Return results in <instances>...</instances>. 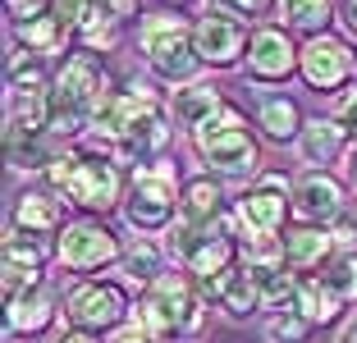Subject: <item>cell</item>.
<instances>
[{
	"mask_svg": "<svg viewBox=\"0 0 357 343\" xmlns=\"http://www.w3.org/2000/svg\"><path fill=\"white\" fill-rule=\"evenodd\" d=\"M110 78H105L96 55H69L60 64L51 83V133L55 137H74L78 128H92L96 110L110 101Z\"/></svg>",
	"mask_w": 357,
	"mask_h": 343,
	"instance_id": "cell-1",
	"label": "cell"
},
{
	"mask_svg": "<svg viewBox=\"0 0 357 343\" xmlns=\"http://www.w3.org/2000/svg\"><path fill=\"white\" fill-rule=\"evenodd\" d=\"M137 42H142V55H147L151 73L160 83H174V87H188L202 69V55L197 42H192V28L174 14H147L142 28H137Z\"/></svg>",
	"mask_w": 357,
	"mask_h": 343,
	"instance_id": "cell-2",
	"label": "cell"
},
{
	"mask_svg": "<svg viewBox=\"0 0 357 343\" xmlns=\"http://www.w3.org/2000/svg\"><path fill=\"white\" fill-rule=\"evenodd\" d=\"M137 321L147 325L160 343L178 339V334H197L206 312H202V298L192 293L188 275H160L142 298H137Z\"/></svg>",
	"mask_w": 357,
	"mask_h": 343,
	"instance_id": "cell-3",
	"label": "cell"
},
{
	"mask_svg": "<svg viewBox=\"0 0 357 343\" xmlns=\"http://www.w3.org/2000/svg\"><path fill=\"white\" fill-rule=\"evenodd\" d=\"M192 146H197V156L206 160L211 174H225V178H248L257 169V142L248 133V119H243L234 105H225L215 119L192 133Z\"/></svg>",
	"mask_w": 357,
	"mask_h": 343,
	"instance_id": "cell-4",
	"label": "cell"
},
{
	"mask_svg": "<svg viewBox=\"0 0 357 343\" xmlns=\"http://www.w3.org/2000/svg\"><path fill=\"white\" fill-rule=\"evenodd\" d=\"M183 211L174 192V169L165 160H151L133 174V188L124 197V220L137 229V234H156V229H169Z\"/></svg>",
	"mask_w": 357,
	"mask_h": 343,
	"instance_id": "cell-5",
	"label": "cell"
},
{
	"mask_svg": "<svg viewBox=\"0 0 357 343\" xmlns=\"http://www.w3.org/2000/svg\"><path fill=\"white\" fill-rule=\"evenodd\" d=\"M60 192L78 211L124 206V183H119L115 156H105V151H74V165H69V178H64Z\"/></svg>",
	"mask_w": 357,
	"mask_h": 343,
	"instance_id": "cell-6",
	"label": "cell"
},
{
	"mask_svg": "<svg viewBox=\"0 0 357 343\" xmlns=\"http://www.w3.org/2000/svg\"><path fill=\"white\" fill-rule=\"evenodd\" d=\"M128 316L133 312H128L124 293H119L115 284H101V280L74 284L69 298H64V321L74 325V330H83V334H115Z\"/></svg>",
	"mask_w": 357,
	"mask_h": 343,
	"instance_id": "cell-7",
	"label": "cell"
},
{
	"mask_svg": "<svg viewBox=\"0 0 357 343\" xmlns=\"http://www.w3.org/2000/svg\"><path fill=\"white\" fill-rule=\"evenodd\" d=\"M294 201H284V178L280 174H261L257 188L243 192V201L234 206V224L248 243H275V234L284 229V215H289Z\"/></svg>",
	"mask_w": 357,
	"mask_h": 343,
	"instance_id": "cell-8",
	"label": "cell"
},
{
	"mask_svg": "<svg viewBox=\"0 0 357 343\" xmlns=\"http://www.w3.org/2000/svg\"><path fill=\"white\" fill-rule=\"evenodd\" d=\"M55 257H60L69 270H101V266L119 261L124 252H119V238L101 220H78V224H64Z\"/></svg>",
	"mask_w": 357,
	"mask_h": 343,
	"instance_id": "cell-9",
	"label": "cell"
},
{
	"mask_svg": "<svg viewBox=\"0 0 357 343\" xmlns=\"http://www.w3.org/2000/svg\"><path fill=\"white\" fill-rule=\"evenodd\" d=\"M353 51H348L339 37H326V32H316L312 42L303 46V55H298V69H303V78L312 87H321V92H335V87H344L348 78H353Z\"/></svg>",
	"mask_w": 357,
	"mask_h": 343,
	"instance_id": "cell-10",
	"label": "cell"
},
{
	"mask_svg": "<svg viewBox=\"0 0 357 343\" xmlns=\"http://www.w3.org/2000/svg\"><path fill=\"white\" fill-rule=\"evenodd\" d=\"M202 284V298L215 302L229 321H248V316L261 307V289H257V280L248 275V266H229L225 275H215V280H197Z\"/></svg>",
	"mask_w": 357,
	"mask_h": 343,
	"instance_id": "cell-11",
	"label": "cell"
},
{
	"mask_svg": "<svg viewBox=\"0 0 357 343\" xmlns=\"http://www.w3.org/2000/svg\"><path fill=\"white\" fill-rule=\"evenodd\" d=\"M298 55L303 51H294V42L284 37V28H261L248 42V69L261 83H275V78H289L298 69Z\"/></svg>",
	"mask_w": 357,
	"mask_h": 343,
	"instance_id": "cell-12",
	"label": "cell"
},
{
	"mask_svg": "<svg viewBox=\"0 0 357 343\" xmlns=\"http://www.w3.org/2000/svg\"><path fill=\"white\" fill-rule=\"evenodd\" d=\"M294 211L316 229L335 224V220H344V188L330 174H307V178H298V188H294Z\"/></svg>",
	"mask_w": 357,
	"mask_h": 343,
	"instance_id": "cell-13",
	"label": "cell"
},
{
	"mask_svg": "<svg viewBox=\"0 0 357 343\" xmlns=\"http://www.w3.org/2000/svg\"><path fill=\"white\" fill-rule=\"evenodd\" d=\"M192 42H197L202 64H234L243 51V23L229 19V14H215L211 10L206 19L192 28Z\"/></svg>",
	"mask_w": 357,
	"mask_h": 343,
	"instance_id": "cell-14",
	"label": "cell"
},
{
	"mask_svg": "<svg viewBox=\"0 0 357 343\" xmlns=\"http://www.w3.org/2000/svg\"><path fill=\"white\" fill-rule=\"evenodd\" d=\"M55 321V302L42 284L32 289H19V293H5V330L10 334H37Z\"/></svg>",
	"mask_w": 357,
	"mask_h": 343,
	"instance_id": "cell-15",
	"label": "cell"
},
{
	"mask_svg": "<svg viewBox=\"0 0 357 343\" xmlns=\"http://www.w3.org/2000/svg\"><path fill=\"white\" fill-rule=\"evenodd\" d=\"M280 252H284V266L289 270H321L335 252V234L316 224H303V229H289L280 238Z\"/></svg>",
	"mask_w": 357,
	"mask_h": 343,
	"instance_id": "cell-16",
	"label": "cell"
},
{
	"mask_svg": "<svg viewBox=\"0 0 357 343\" xmlns=\"http://www.w3.org/2000/svg\"><path fill=\"white\" fill-rule=\"evenodd\" d=\"M165 142H169V119H165V110H147V114H142V119H137V124L115 142V156H119V160H151Z\"/></svg>",
	"mask_w": 357,
	"mask_h": 343,
	"instance_id": "cell-17",
	"label": "cell"
},
{
	"mask_svg": "<svg viewBox=\"0 0 357 343\" xmlns=\"http://www.w3.org/2000/svg\"><path fill=\"white\" fill-rule=\"evenodd\" d=\"M169 110H174V119L183 128H192L197 133L206 119H215V114L225 110V96L215 92L211 83H188V87H174V96H169Z\"/></svg>",
	"mask_w": 357,
	"mask_h": 343,
	"instance_id": "cell-18",
	"label": "cell"
},
{
	"mask_svg": "<svg viewBox=\"0 0 357 343\" xmlns=\"http://www.w3.org/2000/svg\"><path fill=\"white\" fill-rule=\"evenodd\" d=\"M344 137H348V128L339 124V119H312V124H303V133H298V156H303L307 165H326V160H335L339 151H344Z\"/></svg>",
	"mask_w": 357,
	"mask_h": 343,
	"instance_id": "cell-19",
	"label": "cell"
},
{
	"mask_svg": "<svg viewBox=\"0 0 357 343\" xmlns=\"http://www.w3.org/2000/svg\"><path fill=\"white\" fill-rule=\"evenodd\" d=\"M60 220H64V211L51 192H23L14 201V229H23V234H55Z\"/></svg>",
	"mask_w": 357,
	"mask_h": 343,
	"instance_id": "cell-20",
	"label": "cell"
},
{
	"mask_svg": "<svg viewBox=\"0 0 357 343\" xmlns=\"http://www.w3.org/2000/svg\"><path fill=\"white\" fill-rule=\"evenodd\" d=\"M294 312H303L312 325H335L339 312H344V298L335 289H326L321 280H303L298 284V298H294Z\"/></svg>",
	"mask_w": 357,
	"mask_h": 343,
	"instance_id": "cell-21",
	"label": "cell"
},
{
	"mask_svg": "<svg viewBox=\"0 0 357 343\" xmlns=\"http://www.w3.org/2000/svg\"><path fill=\"white\" fill-rule=\"evenodd\" d=\"M178 220H192V224H215V220H225V192L211 178H197V183L183 188V211H178Z\"/></svg>",
	"mask_w": 357,
	"mask_h": 343,
	"instance_id": "cell-22",
	"label": "cell"
},
{
	"mask_svg": "<svg viewBox=\"0 0 357 343\" xmlns=\"http://www.w3.org/2000/svg\"><path fill=\"white\" fill-rule=\"evenodd\" d=\"M257 124H261V133H266V137H275V142H289V137L303 133L298 105L289 101V96H266L261 110H257Z\"/></svg>",
	"mask_w": 357,
	"mask_h": 343,
	"instance_id": "cell-23",
	"label": "cell"
},
{
	"mask_svg": "<svg viewBox=\"0 0 357 343\" xmlns=\"http://www.w3.org/2000/svg\"><path fill=\"white\" fill-rule=\"evenodd\" d=\"M5 146H10V165L14 169H51L55 165V142L51 133H37V137H5Z\"/></svg>",
	"mask_w": 357,
	"mask_h": 343,
	"instance_id": "cell-24",
	"label": "cell"
},
{
	"mask_svg": "<svg viewBox=\"0 0 357 343\" xmlns=\"http://www.w3.org/2000/svg\"><path fill=\"white\" fill-rule=\"evenodd\" d=\"M119 275L142 284V289H151V284L160 280V252L151 247V243H133V247L119 257Z\"/></svg>",
	"mask_w": 357,
	"mask_h": 343,
	"instance_id": "cell-25",
	"label": "cell"
},
{
	"mask_svg": "<svg viewBox=\"0 0 357 343\" xmlns=\"http://www.w3.org/2000/svg\"><path fill=\"white\" fill-rule=\"evenodd\" d=\"M330 14H335V0H280V19L294 23V28H326Z\"/></svg>",
	"mask_w": 357,
	"mask_h": 343,
	"instance_id": "cell-26",
	"label": "cell"
},
{
	"mask_svg": "<svg viewBox=\"0 0 357 343\" xmlns=\"http://www.w3.org/2000/svg\"><path fill=\"white\" fill-rule=\"evenodd\" d=\"M42 92H51V87H46L42 60H37L32 51H28V60L14 55V64H10V96H42Z\"/></svg>",
	"mask_w": 357,
	"mask_h": 343,
	"instance_id": "cell-27",
	"label": "cell"
},
{
	"mask_svg": "<svg viewBox=\"0 0 357 343\" xmlns=\"http://www.w3.org/2000/svg\"><path fill=\"white\" fill-rule=\"evenodd\" d=\"M316 280L326 284V289H335L344 302H357V257H348V252L344 257H330Z\"/></svg>",
	"mask_w": 357,
	"mask_h": 343,
	"instance_id": "cell-28",
	"label": "cell"
},
{
	"mask_svg": "<svg viewBox=\"0 0 357 343\" xmlns=\"http://www.w3.org/2000/svg\"><path fill=\"white\" fill-rule=\"evenodd\" d=\"M46 261V247L32 234H23V229L10 224V238H5V266H19V270H42Z\"/></svg>",
	"mask_w": 357,
	"mask_h": 343,
	"instance_id": "cell-29",
	"label": "cell"
},
{
	"mask_svg": "<svg viewBox=\"0 0 357 343\" xmlns=\"http://www.w3.org/2000/svg\"><path fill=\"white\" fill-rule=\"evenodd\" d=\"M19 37L28 42V51H60V46H64V28L51 19V14L23 19V23H19Z\"/></svg>",
	"mask_w": 357,
	"mask_h": 343,
	"instance_id": "cell-30",
	"label": "cell"
},
{
	"mask_svg": "<svg viewBox=\"0 0 357 343\" xmlns=\"http://www.w3.org/2000/svg\"><path fill=\"white\" fill-rule=\"evenodd\" d=\"M78 32H83L87 51H110V46L119 42V19H110L105 10H96V5H92V14L83 19V28H78Z\"/></svg>",
	"mask_w": 357,
	"mask_h": 343,
	"instance_id": "cell-31",
	"label": "cell"
},
{
	"mask_svg": "<svg viewBox=\"0 0 357 343\" xmlns=\"http://www.w3.org/2000/svg\"><path fill=\"white\" fill-rule=\"evenodd\" d=\"M307 330H312V321H307L303 312H294V307H289V312H275L271 325H266V334H271L275 343H303Z\"/></svg>",
	"mask_w": 357,
	"mask_h": 343,
	"instance_id": "cell-32",
	"label": "cell"
},
{
	"mask_svg": "<svg viewBox=\"0 0 357 343\" xmlns=\"http://www.w3.org/2000/svg\"><path fill=\"white\" fill-rule=\"evenodd\" d=\"M87 14H92V0H51V19L60 23L64 32H69V28H83Z\"/></svg>",
	"mask_w": 357,
	"mask_h": 343,
	"instance_id": "cell-33",
	"label": "cell"
},
{
	"mask_svg": "<svg viewBox=\"0 0 357 343\" xmlns=\"http://www.w3.org/2000/svg\"><path fill=\"white\" fill-rule=\"evenodd\" d=\"M211 5H215V14H229V19H257L271 0H211Z\"/></svg>",
	"mask_w": 357,
	"mask_h": 343,
	"instance_id": "cell-34",
	"label": "cell"
},
{
	"mask_svg": "<svg viewBox=\"0 0 357 343\" xmlns=\"http://www.w3.org/2000/svg\"><path fill=\"white\" fill-rule=\"evenodd\" d=\"M339 124H344L348 133L357 137V87H353V92H344V96H339Z\"/></svg>",
	"mask_w": 357,
	"mask_h": 343,
	"instance_id": "cell-35",
	"label": "cell"
},
{
	"mask_svg": "<svg viewBox=\"0 0 357 343\" xmlns=\"http://www.w3.org/2000/svg\"><path fill=\"white\" fill-rule=\"evenodd\" d=\"M96 10H105L110 19H128L137 10V0H96Z\"/></svg>",
	"mask_w": 357,
	"mask_h": 343,
	"instance_id": "cell-36",
	"label": "cell"
},
{
	"mask_svg": "<svg viewBox=\"0 0 357 343\" xmlns=\"http://www.w3.org/2000/svg\"><path fill=\"white\" fill-rule=\"evenodd\" d=\"M55 343H96L92 334H83V330H74V334H64V339H55Z\"/></svg>",
	"mask_w": 357,
	"mask_h": 343,
	"instance_id": "cell-37",
	"label": "cell"
},
{
	"mask_svg": "<svg viewBox=\"0 0 357 343\" xmlns=\"http://www.w3.org/2000/svg\"><path fill=\"white\" fill-rule=\"evenodd\" d=\"M339 343H357V321L344 325V334H339Z\"/></svg>",
	"mask_w": 357,
	"mask_h": 343,
	"instance_id": "cell-38",
	"label": "cell"
},
{
	"mask_svg": "<svg viewBox=\"0 0 357 343\" xmlns=\"http://www.w3.org/2000/svg\"><path fill=\"white\" fill-rule=\"evenodd\" d=\"M348 28L357 32V0H348Z\"/></svg>",
	"mask_w": 357,
	"mask_h": 343,
	"instance_id": "cell-39",
	"label": "cell"
},
{
	"mask_svg": "<svg viewBox=\"0 0 357 343\" xmlns=\"http://www.w3.org/2000/svg\"><path fill=\"white\" fill-rule=\"evenodd\" d=\"M353 188H357V178H353Z\"/></svg>",
	"mask_w": 357,
	"mask_h": 343,
	"instance_id": "cell-40",
	"label": "cell"
}]
</instances>
